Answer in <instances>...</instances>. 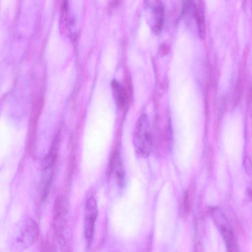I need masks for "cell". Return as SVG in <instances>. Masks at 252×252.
I'll use <instances>...</instances> for the list:
<instances>
[{
  "mask_svg": "<svg viewBox=\"0 0 252 252\" xmlns=\"http://www.w3.org/2000/svg\"><path fill=\"white\" fill-rule=\"evenodd\" d=\"M145 3L154 16L153 31L158 34L160 32L163 25L164 6L160 0H146Z\"/></svg>",
  "mask_w": 252,
  "mask_h": 252,
  "instance_id": "obj_3",
  "label": "cell"
},
{
  "mask_svg": "<svg viewBox=\"0 0 252 252\" xmlns=\"http://www.w3.org/2000/svg\"><path fill=\"white\" fill-rule=\"evenodd\" d=\"M153 144L150 123L147 116L143 114L138 119L134 129L133 145L137 155L142 158L148 157Z\"/></svg>",
  "mask_w": 252,
  "mask_h": 252,
  "instance_id": "obj_1",
  "label": "cell"
},
{
  "mask_svg": "<svg viewBox=\"0 0 252 252\" xmlns=\"http://www.w3.org/2000/svg\"><path fill=\"white\" fill-rule=\"evenodd\" d=\"M110 170L114 172L117 182L120 186L123 185L125 181V173L121 158L118 152L113 153L110 163Z\"/></svg>",
  "mask_w": 252,
  "mask_h": 252,
  "instance_id": "obj_5",
  "label": "cell"
},
{
  "mask_svg": "<svg viewBox=\"0 0 252 252\" xmlns=\"http://www.w3.org/2000/svg\"><path fill=\"white\" fill-rule=\"evenodd\" d=\"M193 188L191 186L189 190H186L181 199L180 203V213L182 217H186L189 213L192 204Z\"/></svg>",
  "mask_w": 252,
  "mask_h": 252,
  "instance_id": "obj_6",
  "label": "cell"
},
{
  "mask_svg": "<svg viewBox=\"0 0 252 252\" xmlns=\"http://www.w3.org/2000/svg\"><path fill=\"white\" fill-rule=\"evenodd\" d=\"M97 213L96 201L94 197H91L86 202L84 215V234L88 244H90L93 237Z\"/></svg>",
  "mask_w": 252,
  "mask_h": 252,
  "instance_id": "obj_2",
  "label": "cell"
},
{
  "mask_svg": "<svg viewBox=\"0 0 252 252\" xmlns=\"http://www.w3.org/2000/svg\"><path fill=\"white\" fill-rule=\"evenodd\" d=\"M220 231L225 242L226 249L229 252L237 251V245L234 233L226 223L219 224Z\"/></svg>",
  "mask_w": 252,
  "mask_h": 252,
  "instance_id": "obj_4",
  "label": "cell"
},
{
  "mask_svg": "<svg viewBox=\"0 0 252 252\" xmlns=\"http://www.w3.org/2000/svg\"><path fill=\"white\" fill-rule=\"evenodd\" d=\"M67 209L65 200L61 197L57 198L54 206V217L56 220H60L63 217Z\"/></svg>",
  "mask_w": 252,
  "mask_h": 252,
  "instance_id": "obj_8",
  "label": "cell"
},
{
  "mask_svg": "<svg viewBox=\"0 0 252 252\" xmlns=\"http://www.w3.org/2000/svg\"><path fill=\"white\" fill-rule=\"evenodd\" d=\"M159 51L160 55L164 56L166 55L168 53L169 48L166 45L163 44L161 46Z\"/></svg>",
  "mask_w": 252,
  "mask_h": 252,
  "instance_id": "obj_13",
  "label": "cell"
},
{
  "mask_svg": "<svg viewBox=\"0 0 252 252\" xmlns=\"http://www.w3.org/2000/svg\"><path fill=\"white\" fill-rule=\"evenodd\" d=\"M193 15L196 20L200 37L202 39H204L205 36V26L204 15L199 8L196 7L193 13Z\"/></svg>",
  "mask_w": 252,
  "mask_h": 252,
  "instance_id": "obj_10",
  "label": "cell"
},
{
  "mask_svg": "<svg viewBox=\"0 0 252 252\" xmlns=\"http://www.w3.org/2000/svg\"><path fill=\"white\" fill-rule=\"evenodd\" d=\"M111 87L116 104L119 108H121L125 105L126 100L124 89L121 84L116 80L112 81Z\"/></svg>",
  "mask_w": 252,
  "mask_h": 252,
  "instance_id": "obj_7",
  "label": "cell"
},
{
  "mask_svg": "<svg viewBox=\"0 0 252 252\" xmlns=\"http://www.w3.org/2000/svg\"><path fill=\"white\" fill-rule=\"evenodd\" d=\"M196 7L194 0H183L182 13L183 14L191 12L193 14Z\"/></svg>",
  "mask_w": 252,
  "mask_h": 252,
  "instance_id": "obj_11",
  "label": "cell"
},
{
  "mask_svg": "<svg viewBox=\"0 0 252 252\" xmlns=\"http://www.w3.org/2000/svg\"><path fill=\"white\" fill-rule=\"evenodd\" d=\"M57 142H54L49 153L44 158L42 162L43 169L46 170L49 168L54 163L57 155L58 144Z\"/></svg>",
  "mask_w": 252,
  "mask_h": 252,
  "instance_id": "obj_9",
  "label": "cell"
},
{
  "mask_svg": "<svg viewBox=\"0 0 252 252\" xmlns=\"http://www.w3.org/2000/svg\"><path fill=\"white\" fill-rule=\"evenodd\" d=\"M244 166L246 173L248 175L251 174V162L249 157L246 156L244 159Z\"/></svg>",
  "mask_w": 252,
  "mask_h": 252,
  "instance_id": "obj_12",
  "label": "cell"
}]
</instances>
